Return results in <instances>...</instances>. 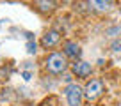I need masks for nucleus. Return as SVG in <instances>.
<instances>
[{
  "label": "nucleus",
  "mask_w": 121,
  "mask_h": 106,
  "mask_svg": "<svg viewBox=\"0 0 121 106\" xmlns=\"http://www.w3.org/2000/svg\"><path fill=\"white\" fill-rule=\"evenodd\" d=\"M38 5H41V9H52L53 2H38Z\"/></svg>",
  "instance_id": "8"
},
{
  "label": "nucleus",
  "mask_w": 121,
  "mask_h": 106,
  "mask_svg": "<svg viewBox=\"0 0 121 106\" xmlns=\"http://www.w3.org/2000/svg\"><path fill=\"white\" fill-rule=\"evenodd\" d=\"M64 53H66V57H69V58H78L82 55V49H80V46L77 42L68 41L64 44Z\"/></svg>",
  "instance_id": "6"
},
{
  "label": "nucleus",
  "mask_w": 121,
  "mask_h": 106,
  "mask_svg": "<svg viewBox=\"0 0 121 106\" xmlns=\"http://www.w3.org/2000/svg\"><path fill=\"white\" fill-rule=\"evenodd\" d=\"M59 41H60V34L57 30H50V32H46V34L43 35L41 44L45 46V48H52V46H55Z\"/></svg>",
  "instance_id": "4"
},
{
  "label": "nucleus",
  "mask_w": 121,
  "mask_h": 106,
  "mask_svg": "<svg viewBox=\"0 0 121 106\" xmlns=\"http://www.w3.org/2000/svg\"><path fill=\"white\" fill-rule=\"evenodd\" d=\"M73 72L78 78H87L91 74V64H87V62H77V64H73Z\"/></svg>",
  "instance_id": "5"
},
{
  "label": "nucleus",
  "mask_w": 121,
  "mask_h": 106,
  "mask_svg": "<svg viewBox=\"0 0 121 106\" xmlns=\"http://www.w3.org/2000/svg\"><path fill=\"white\" fill-rule=\"evenodd\" d=\"M46 67L52 72H62L66 69V58L60 53H52L46 60Z\"/></svg>",
  "instance_id": "1"
},
{
  "label": "nucleus",
  "mask_w": 121,
  "mask_h": 106,
  "mask_svg": "<svg viewBox=\"0 0 121 106\" xmlns=\"http://www.w3.org/2000/svg\"><path fill=\"white\" fill-rule=\"evenodd\" d=\"M103 92V83L102 80H91L89 83L86 85V97L89 99V101H93V99L100 97Z\"/></svg>",
  "instance_id": "3"
},
{
  "label": "nucleus",
  "mask_w": 121,
  "mask_h": 106,
  "mask_svg": "<svg viewBox=\"0 0 121 106\" xmlns=\"http://www.w3.org/2000/svg\"><path fill=\"white\" fill-rule=\"evenodd\" d=\"M93 4H95L98 9H102V11H107V9L112 7V2H93Z\"/></svg>",
  "instance_id": "7"
},
{
  "label": "nucleus",
  "mask_w": 121,
  "mask_h": 106,
  "mask_svg": "<svg viewBox=\"0 0 121 106\" xmlns=\"http://www.w3.org/2000/svg\"><path fill=\"white\" fill-rule=\"evenodd\" d=\"M112 51H121V42H114L112 44Z\"/></svg>",
  "instance_id": "9"
},
{
  "label": "nucleus",
  "mask_w": 121,
  "mask_h": 106,
  "mask_svg": "<svg viewBox=\"0 0 121 106\" xmlns=\"http://www.w3.org/2000/svg\"><path fill=\"white\" fill-rule=\"evenodd\" d=\"M66 101L69 106H80L82 102V88L78 85H68L66 87Z\"/></svg>",
  "instance_id": "2"
}]
</instances>
